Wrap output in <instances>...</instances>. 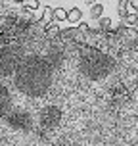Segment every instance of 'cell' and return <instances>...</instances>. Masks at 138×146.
Wrapping results in <instances>:
<instances>
[{
  "instance_id": "obj_6",
  "label": "cell",
  "mask_w": 138,
  "mask_h": 146,
  "mask_svg": "<svg viewBox=\"0 0 138 146\" xmlns=\"http://www.w3.org/2000/svg\"><path fill=\"white\" fill-rule=\"evenodd\" d=\"M10 110H12V94H10V88L0 83V117H6Z\"/></svg>"
},
{
  "instance_id": "obj_3",
  "label": "cell",
  "mask_w": 138,
  "mask_h": 146,
  "mask_svg": "<svg viewBox=\"0 0 138 146\" xmlns=\"http://www.w3.org/2000/svg\"><path fill=\"white\" fill-rule=\"evenodd\" d=\"M23 56H25V50H23L21 44H4V46H0V79L12 77Z\"/></svg>"
},
{
  "instance_id": "obj_4",
  "label": "cell",
  "mask_w": 138,
  "mask_h": 146,
  "mask_svg": "<svg viewBox=\"0 0 138 146\" xmlns=\"http://www.w3.org/2000/svg\"><path fill=\"white\" fill-rule=\"evenodd\" d=\"M61 115H63V111H61L59 106L48 104V106H44V108L36 113V123H38V127L44 129V131H52V129L59 127Z\"/></svg>"
},
{
  "instance_id": "obj_2",
  "label": "cell",
  "mask_w": 138,
  "mask_h": 146,
  "mask_svg": "<svg viewBox=\"0 0 138 146\" xmlns=\"http://www.w3.org/2000/svg\"><path fill=\"white\" fill-rule=\"evenodd\" d=\"M77 69H79V73L85 79L98 83V81L108 79L109 75L113 73V69H115V60L102 50L86 48V50H83L79 54Z\"/></svg>"
},
{
  "instance_id": "obj_5",
  "label": "cell",
  "mask_w": 138,
  "mask_h": 146,
  "mask_svg": "<svg viewBox=\"0 0 138 146\" xmlns=\"http://www.w3.org/2000/svg\"><path fill=\"white\" fill-rule=\"evenodd\" d=\"M6 121H8V125H12L17 131H29V129H33V125H35L33 115L23 108H12L6 115Z\"/></svg>"
},
{
  "instance_id": "obj_1",
  "label": "cell",
  "mask_w": 138,
  "mask_h": 146,
  "mask_svg": "<svg viewBox=\"0 0 138 146\" xmlns=\"http://www.w3.org/2000/svg\"><path fill=\"white\" fill-rule=\"evenodd\" d=\"M58 71L54 54H25L12 75L15 88L29 98H40L50 90Z\"/></svg>"
}]
</instances>
